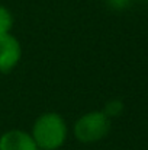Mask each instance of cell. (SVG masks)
Instances as JSON below:
<instances>
[{"instance_id": "6da1fadb", "label": "cell", "mask_w": 148, "mask_h": 150, "mask_svg": "<svg viewBox=\"0 0 148 150\" xmlns=\"http://www.w3.org/2000/svg\"><path fill=\"white\" fill-rule=\"evenodd\" d=\"M32 137L41 150L60 149L67 139V124L57 112H47L38 117L32 128Z\"/></svg>"}, {"instance_id": "7a4b0ae2", "label": "cell", "mask_w": 148, "mask_h": 150, "mask_svg": "<svg viewBox=\"0 0 148 150\" xmlns=\"http://www.w3.org/2000/svg\"><path fill=\"white\" fill-rule=\"evenodd\" d=\"M110 118L103 111H93L80 117L74 124V136L83 143H95L107 136Z\"/></svg>"}, {"instance_id": "3957f363", "label": "cell", "mask_w": 148, "mask_h": 150, "mask_svg": "<svg viewBox=\"0 0 148 150\" xmlns=\"http://www.w3.org/2000/svg\"><path fill=\"white\" fill-rule=\"evenodd\" d=\"M22 57V47L19 41L7 34L0 35V71L7 73L13 70Z\"/></svg>"}, {"instance_id": "277c9868", "label": "cell", "mask_w": 148, "mask_h": 150, "mask_svg": "<svg viewBox=\"0 0 148 150\" xmlns=\"http://www.w3.org/2000/svg\"><path fill=\"white\" fill-rule=\"evenodd\" d=\"M0 150H39L32 134L20 130H10L1 134Z\"/></svg>"}, {"instance_id": "5b68a950", "label": "cell", "mask_w": 148, "mask_h": 150, "mask_svg": "<svg viewBox=\"0 0 148 150\" xmlns=\"http://www.w3.org/2000/svg\"><path fill=\"white\" fill-rule=\"evenodd\" d=\"M13 26V16L10 10L4 6H0V35L10 32Z\"/></svg>"}, {"instance_id": "8992f818", "label": "cell", "mask_w": 148, "mask_h": 150, "mask_svg": "<svg viewBox=\"0 0 148 150\" xmlns=\"http://www.w3.org/2000/svg\"><path fill=\"white\" fill-rule=\"evenodd\" d=\"M122 111H123V103H122V100L113 99V100H109V102L106 103L103 112L110 118V117H118Z\"/></svg>"}, {"instance_id": "52a82bcc", "label": "cell", "mask_w": 148, "mask_h": 150, "mask_svg": "<svg viewBox=\"0 0 148 150\" xmlns=\"http://www.w3.org/2000/svg\"><path fill=\"white\" fill-rule=\"evenodd\" d=\"M106 3L113 10H123L129 6L131 0H106Z\"/></svg>"}]
</instances>
